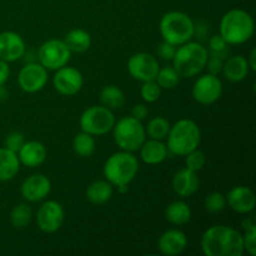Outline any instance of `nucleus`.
Segmentation results:
<instances>
[{
	"label": "nucleus",
	"instance_id": "1",
	"mask_svg": "<svg viewBox=\"0 0 256 256\" xmlns=\"http://www.w3.org/2000/svg\"><path fill=\"white\" fill-rule=\"evenodd\" d=\"M202 250L206 256H242L244 254L242 235L230 226L215 225L202 235Z\"/></svg>",
	"mask_w": 256,
	"mask_h": 256
},
{
	"label": "nucleus",
	"instance_id": "2",
	"mask_svg": "<svg viewBox=\"0 0 256 256\" xmlns=\"http://www.w3.org/2000/svg\"><path fill=\"white\" fill-rule=\"evenodd\" d=\"M254 34V20L252 15L242 9H232L220 22V36L230 45L246 42Z\"/></svg>",
	"mask_w": 256,
	"mask_h": 256
},
{
	"label": "nucleus",
	"instance_id": "3",
	"mask_svg": "<svg viewBox=\"0 0 256 256\" xmlns=\"http://www.w3.org/2000/svg\"><path fill=\"white\" fill-rule=\"evenodd\" d=\"M206 48L199 42H185L175 52L172 58V68L182 78H192L199 74L206 66Z\"/></svg>",
	"mask_w": 256,
	"mask_h": 256
},
{
	"label": "nucleus",
	"instance_id": "4",
	"mask_svg": "<svg viewBox=\"0 0 256 256\" xmlns=\"http://www.w3.org/2000/svg\"><path fill=\"white\" fill-rule=\"evenodd\" d=\"M168 149L175 155L185 156L198 149L202 139V132L196 122L190 119H182L170 128L168 134Z\"/></svg>",
	"mask_w": 256,
	"mask_h": 256
},
{
	"label": "nucleus",
	"instance_id": "5",
	"mask_svg": "<svg viewBox=\"0 0 256 256\" xmlns=\"http://www.w3.org/2000/svg\"><path fill=\"white\" fill-rule=\"evenodd\" d=\"M139 162L129 152H119L109 156L104 164V175L108 182L115 186L129 185L136 176Z\"/></svg>",
	"mask_w": 256,
	"mask_h": 256
},
{
	"label": "nucleus",
	"instance_id": "6",
	"mask_svg": "<svg viewBox=\"0 0 256 256\" xmlns=\"http://www.w3.org/2000/svg\"><path fill=\"white\" fill-rule=\"evenodd\" d=\"M194 32V22L185 12H169L160 20V34L162 39L175 46L189 42Z\"/></svg>",
	"mask_w": 256,
	"mask_h": 256
},
{
	"label": "nucleus",
	"instance_id": "7",
	"mask_svg": "<svg viewBox=\"0 0 256 256\" xmlns=\"http://www.w3.org/2000/svg\"><path fill=\"white\" fill-rule=\"evenodd\" d=\"M114 139L118 146L124 152H136L145 142V128L142 122L132 116L120 119L114 124Z\"/></svg>",
	"mask_w": 256,
	"mask_h": 256
},
{
	"label": "nucleus",
	"instance_id": "8",
	"mask_svg": "<svg viewBox=\"0 0 256 256\" xmlns=\"http://www.w3.org/2000/svg\"><path fill=\"white\" fill-rule=\"evenodd\" d=\"M115 118L112 110L105 106H90L80 116L82 132L90 135H104L112 129Z\"/></svg>",
	"mask_w": 256,
	"mask_h": 256
},
{
	"label": "nucleus",
	"instance_id": "9",
	"mask_svg": "<svg viewBox=\"0 0 256 256\" xmlns=\"http://www.w3.org/2000/svg\"><path fill=\"white\" fill-rule=\"evenodd\" d=\"M72 52L68 49L64 40L52 39L42 42L38 52L40 64L49 70H58L69 62Z\"/></svg>",
	"mask_w": 256,
	"mask_h": 256
},
{
	"label": "nucleus",
	"instance_id": "10",
	"mask_svg": "<svg viewBox=\"0 0 256 256\" xmlns=\"http://www.w3.org/2000/svg\"><path fill=\"white\" fill-rule=\"evenodd\" d=\"M159 62L156 58L148 52H136L128 60V70L134 79L139 82L155 80L159 72Z\"/></svg>",
	"mask_w": 256,
	"mask_h": 256
},
{
	"label": "nucleus",
	"instance_id": "11",
	"mask_svg": "<svg viewBox=\"0 0 256 256\" xmlns=\"http://www.w3.org/2000/svg\"><path fill=\"white\" fill-rule=\"evenodd\" d=\"M222 94V84L214 74H205L195 82L192 86V96L202 105H210L219 100Z\"/></svg>",
	"mask_w": 256,
	"mask_h": 256
},
{
	"label": "nucleus",
	"instance_id": "12",
	"mask_svg": "<svg viewBox=\"0 0 256 256\" xmlns=\"http://www.w3.org/2000/svg\"><path fill=\"white\" fill-rule=\"evenodd\" d=\"M36 222L42 232L52 234L58 232L64 222V209L54 200L44 202L38 210Z\"/></svg>",
	"mask_w": 256,
	"mask_h": 256
},
{
	"label": "nucleus",
	"instance_id": "13",
	"mask_svg": "<svg viewBox=\"0 0 256 256\" xmlns=\"http://www.w3.org/2000/svg\"><path fill=\"white\" fill-rule=\"evenodd\" d=\"M52 84L59 94L72 96L80 92L82 84H84V79L79 70L65 65L56 70L54 78H52Z\"/></svg>",
	"mask_w": 256,
	"mask_h": 256
},
{
	"label": "nucleus",
	"instance_id": "14",
	"mask_svg": "<svg viewBox=\"0 0 256 256\" xmlns=\"http://www.w3.org/2000/svg\"><path fill=\"white\" fill-rule=\"evenodd\" d=\"M48 72L42 64L29 62L25 65L18 75V82L22 92H38L46 85Z\"/></svg>",
	"mask_w": 256,
	"mask_h": 256
},
{
	"label": "nucleus",
	"instance_id": "15",
	"mask_svg": "<svg viewBox=\"0 0 256 256\" xmlns=\"http://www.w3.org/2000/svg\"><path fill=\"white\" fill-rule=\"evenodd\" d=\"M52 189V182L49 178L42 174H34L22 182L20 192L28 202H36L49 195Z\"/></svg>",
	"mask_w": 256,
	"mask_h": 256
},
{
	"label": "nucleus",
	"instance_id": "16",
	"mask_svg": "<svg viewBox=\"0 0 256 256\" xmlns=\"http://www.w3.org/2000/svg\"><path fill=\"white\" fill-rule=\"evenodd\" d=\"M25 54V42L14 32H0V60L10 62L20 59Z\"/></svg>",
	"mask_w": 256,
	"mask_h": 256
},
{
	"label": "nucleus",
	"instance_id": "17",
	"mask_svg": "<svg viewBox=\"0 0 256 256\" xmlns=\"http://www.w3.org/2000/svg\"><path fill=\"white\" fill-rule=\"evenodd\" d=\"M226 202L234 212L248 214L255 209V194L250 188L235 186L228 194Z\"/></svg>",
	"mask_w": 256,
	"mask_h": 256
},
{
	"label": "nucleus",
	"instance_id": "18",
	"mask_svg": "<svg viewBox=\"0 0 256 256\" xmlns=\"http://www.w3.org/2000/svg\"><path fill=\"white\" fill-rule=\"evenodd\" d=\"M200 180L196 172L185 169L179 170L172 178V189L182 198H189L199 190Z\"/></svg>",
	"mask_w": 256,
	"mask_h": 256
},
{
	"label": "nucleus",
	"instance_id": "19",
	"mask_svg": "<svg viewBox=\"0 0 256 256\" xmlns=\"http://www.w3.org/2000/svg\"><path fill=\"white\" fill-rule=\"evenodd\" d=\"M158 246L164 255H179L188 246L186 235L176 229L168 230L159 238Z\"/></svg>",
	"mask_w": 256,
	"mask_h": 256
},
{
	"label": "nucleus",
	"instance_id": "20",
	"mask_svg": "<svg viewBox=\"0 0 256 256\" xmlns=\"http://www.w3.org/2000/svg\"><path fill=\"white\" fill-rule=\"evenodd\" d=\"M18 158L22 165L29 168H36L46 159V149L39 142H24L18 152Z\"/></svg>",
	"mask_w": 256,
	"mask_h": 256
},
{
	"label": "nucleus",
	"instance_id": "21",
	"mask_svg": "<svg viewBox=\"0 0 256 256\" xmlns=\"http://www.w3.org/2000/svg\"><path fill=\"white\" fill-rule=\"evenodd\" d=\"M249 64L248 60L242 55H236V56H232L222 64V70L224 76L226 78L229 82H239L244 80L249 74Z\"/></svg>",
	"mask_w": 256,
	"mask_h": 256
},
{
	"label": "nucleus",
	"instance_id": "22",
	"mask_svg": "<svg viewBox=\"0 0 256 256\" xmlns=\"http://www.w3.org/2000/svg\"><path fill=\"white\" fill-rule=\"evenodd\" d=\"M168 155V148L162 140L152 139L149 142H144L140 148V156L142 162L149 165L160 164L165 160Z\"/></svg>",
	"mask_w": 256,
	"mask_h": 256
},
{
	"label": "nucleus",
	"instance_id": "23",
	"mask_svg": "<svg viewBox=\"0 0 256 256\" xmlns=\"http://www.w3.org/2000/svg\"><path fill=\"white\" fill-rule=\"evenodd\" d=\"M19 168L18 155L6 148H0V182L12 180L18 174Z\"/></svg>",
	"mask_w": 256,
	"mask_h": 256
},
{
	"label": "nucleus",
	"instance_id": "24",
	"mask_svg": "<svg viewBox=\"0 0 256 256\" xmlns=\"http://www.w3.org/2000/svg\"><path fill=\"white\" fill-rule=\"evenodd\" d=\"M112 195V188L109 182L105 180H96L92 182L86 189V199L92 204L102 205L109 202Z\"/></svg>",
	"mask_w": 256,
	"mask_h": 256
},
{
	"label": "nucleus",
	"instance_id": "25",
	"mask_svg": "<svg viewBox=\"0 0 256 256\" xmlns=\"http://www.w3.org/2000/svg\"><path fill=\"white\" fill-rule=\"evenodd\" d=\"M165 218L172 225H185L192 219V210L184 202H172L165 210Z\"/></svg>",
	"mask_w": 256,
	"mask_h": 256
},
{
	"label": "nucleus",
	"instance_id": "26",
	"mask_svg": "<svg viewBox=\"0 0 256 256\" xmlns=\"http://www.w3.org/2000/svg\"><path fill=\"white\" fill-rule=\"evenodd\" d=\"M64 42L72 52H84L92 45V36L85 30L74 29L65 35Z\"/></svg>",
	"mask_w": 256,
	"mask_h": 256
},
{
	"label": "nucleus",
	"instance_id": "27",
	"mask_svg": "<svg viewBox=\"0 0 256 256\" xmlns=\"http://www.w3.org/2000/svg\"><path fill=\"white\" fill-rule=\"evenodd\" d=\"M100 102L102 106L110 110L120 109L125 102V95L120 88L115 85H108L100 92Z\"/></svg>",
	"mask_w": 256,
	"mask_h": 256
},
{
	"label": "nucleus",
	"instance_id": "28",
	"mask_svg": "<svg viewBox=\"0 0 256 256\" xmlns=\"http://www.w3.org/2000/svg\"><path fill=\"white\" fill-rule=\"evenodd\" d=\"M72 148L74 152H76L79 156L88 158L92 156L95 152V140L92 135L88 134V132H82L74 138L72 142Z\"/></svg>",
	"mask_w": 256,
	"mask_h": 256
},
{
	"label": "nucleus",
	"instance_id": "29",
	"mask_svg": "<svg viewBox=\"0 0 256 256\" xmlns=\"http://www.w3.org/2000/svg\"><path fill=\"white\" fill-rule=\"evenodd\" d=\"M32 216V212L29 205L19 204L12 208V212H10V222L16 229H22V228L28 226L30 224Z\"/></svg>",
	"mask_w": 256,
	"mask_h": 256
},
{
	"label": "nucleus",
	"instance_id": "30",
	"mask_svg": "<svg viewBox=\"0 0 256 256\" xmlns=\"http://www.w3.org/2000/svg\"><path fill=\"white\" fill-rule=\"evenodd\" d=\"M179 80L180 75L172 66H165L162 69H159V72L155 78V82L162 89H172L179 84Z\"/></svg>",
	"mask_w": 256,
	"mask_h": 256
},
{
	"label": "nucleus",
	"instance_id": "31",
	"mask_svg": "<svg viewBox=\"0 0 256 256\" xmlns=\"http://www.w3.org/2000/svg\"><path fill=\"white\" fill-rule=\"evenodd\" d=\"M170 130V124L166 119L164 118H154L149 122L146 128L148 135H149L152 139L155 140H162L168 136Z\"/></svg>",
	"mask_w": 256,
	"mask_h": 256
},
{
	"label": "nucleus",
	"instance_id": "32",
	"mask_svg": "<svg viewBox=\"0 0 256 256\" xmlns=\"http://www.w3.org/2000/svg\"><path fill=\"white\" fill-rule=\"evenodd\" d=\"M204 205L208 212L215 214V212H220L225 209V206H226V199H225V196L222 192H215L208 195Z\"/></svg>",
	"mask_w": 256,
	"mask_h": 256
},
{
	"label": "nucleus",
	"instance_id": "33",
	"mask_svg": "<svg viewBox=\"0 0 256 256\" xmlns=\"http://www.w3.org/2000/svg\"><path fill=\"white\" fill-rule=\"evenodd\" d=\"M140 94H142V100H145L146 102H154L162 95V88L158 85L155 80L145 82L142 86V90H140Z\"/></svg>",
	"mask_w": 256,
	"mask_h": 256
},
{
	"label": "nucleus",
	"instance_id": "34",
	"mask_svg": "<svg viewBox=\"0 0 256 256\" xmlns=\"http://www.w3.org/2000/svg\"><path fill=\"white\" fill-rule=\"evenodd\" d=\"M186 160H185V164H186L188 169L192 170V172H199L204 168L205 162H206V156L202 152L195 149L192 152H190L189 154L185 155Z\"/></svg>",
	"mask_w": 256,
	"mask_h": 256
},
{
	"label": "nucleus",
	"instance_id": "35",
	"mask_svg": "<svg viewBox=\"0 0 256 256\" xmlns=\"http://www.w3.org/2000/svg\"><path fill=\"white\" fill-rule=\"evenodd\" d=\"M25 139L24 135L19 132H12L8 134V136L5 138V148L9 150H12V152L18 154V152L20 150V148L24 145Z\"/></svg>",
	"mask_w": 256,
	"mask_h": 256
},
{
	"label": "nucleus",
	"instance_id": "36",
	"mask_svg": "<svg viewBox=\"0 0 256 256\" xmlns=\"http://www.w3.org/2000/svg\"><path fill=\"white\" fill-rule=\"evenodd\" d=\"M242 242H244V250H246L252 256H256V225H252L245 230Z\"/></svg>",
	"mask_w": 256,
	"mask_h": 256
},
{
	"label": "nucleus",
	"instance_id": "37",
	"mask_svg": "<svg viewBox=\"0 0 256 256\" xmlns=\"http://www.w3.org/2000/svg\"><path fill=\"white\" fill-rule=\"evenodd\" d=\"M226 45V42H225L220 35H215V36H212L209 42V48L210 50H212V54L220 55V56L222 58H224V55L226 54L228 52Z\"/></svg>",
	"mask_w": 256,
	"mask_h": 256
},
{
	"label": "nucleus",
	"instance_id": "38",
	"mask_svg": "<svg viewBox=\"0 0 256 256\" xmlns=\"http://www.w3.org/2000/svg\"><path fill=\"white\" fill-rule=\"evenodd\" d=\"M175 52H176V46L168 42H162V44L158 46V55H159L162 60H172Z\"/></svg>",
	"mask_w": 256,
	"mask_h": 256
},
{
	"label": "nucleus",
	"instance_id": "39",
	"mask_svg": "<svg viewBox=\"0 0 256 256\" xmlns=\"http://www.w3.org/2000/svg\"><path fill=\"white\" fill-rule=\"evenodd\" d=\"M224 58L220 56V55L212 54V56L208 58V69H209L210 74L218 75L222 70V64H224Z\"/></svg>",
	"mask_w": 256,
	"mask_h": 256
},
{
	"label": "nucleus",
	"instance_id": "40",
	"mask_svg": "<svg viewBox=\"0 0 256 256\" xmlns=\"http://www.w3.org/2000/svg\"><path fill=\"white\" fill-rule=\"evenodd\" d=\"M132 116L135 118L136 120H139V122L144 120L145 118L148 116L146 106H145V105H142V104L135 105V106L132 108Z\"/></svg>",
	"mask_w": 256,
	"mask_h": 256
},
{
	"label": "nucleus",
	"instance_id": "41",
	"mask_svg": "<svg viewBox=\"0 0 256 256\" xmlns=\"http://www.w3.org/2000/svg\"><path fill=\"white\" fill-rule=\"evenodd\" d=\"M10 75V68L6 62L0 60V85H4L6 80L9 79Z\"/></svg>",
	"mask_w": 256,
	"mask_h": 256
},
{
	"label": "nucleus",
	"instance_id": "42",
	"mask_svg": "<svg viewBox=\"0 0 256 256\" xmlns=\"http://www.w3.org/2000/svg\"><path fill=\"white\" fill-rule=\"evenodd\" d=\"M248 64H249V68L255 72L256 70V49H252L249 54V59H248Z\"/></svg>",
	"mask_w": 256,
	"mask_h": 256
},
{
	"label": "nucleus",
	"instance_id": "43",
	"mask_svg": "<svg viewBox=\"0 0 256 256\" xmlns=\"http://www.w3.org/2000/svg\"><path fill=\"white\" fill-rule=\"evenodd\" d=\"M252 225H256L254 218H250V219H245L244 222H242V228H244V230L249 229V228L252 226Z\"/></svg>",
	"mask_w": 256,
	"mask_h": 256
},
{
	"label": "nucleus",
	"instance_id": "44",
	"mask_svg": "<svg viewBox=\"0 0 256 256\" xmlns=\"http://www.w3.org/2000/svg\"><path fill=\"white\" fill-rule=\"evenodd\" d=\"M8 98V92L5 90L4 85H0V100H5Z\"/></svg>",
	"mask_w": 256,
	"mask_h": 256
},
{
	"label": "nucleus",
	"instance_id": "45",
	"mask_svg": "<svg viewBox=\"0 0 256 256\" xmlns=\"http://www.w3.org/2000/svg\"><path fill=\"white\" fill-rule=\"evenodd\" d=\"M118 189H119L120 192H128V185H120V186H118Z\"/></svg>",
	"mask_w": 256,
	"mask_h": 256
}]
</instances>
